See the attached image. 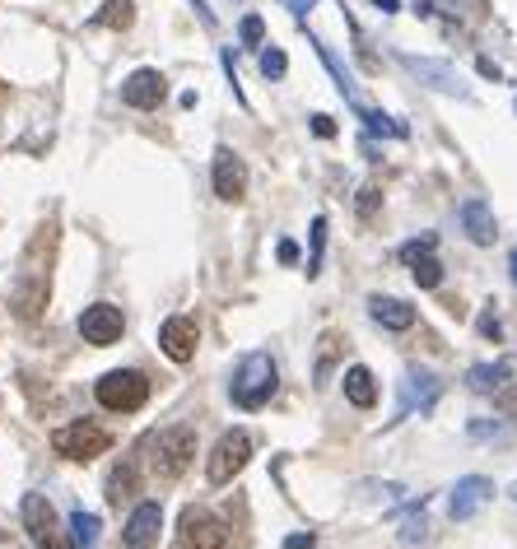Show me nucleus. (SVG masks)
I'll use <instances>...</instances> for the list:
<instances>
[{
    "label": "nucleus",
    "mask_w": 517,
    "mask_h": 549,
    "mask_svg": "<svg viewBox=\"0 0 517 549\" xmlns=\"http://www.w3.org/2000/svg\"><path fill=\"white\" fill-rule=\"evenodd\" d=\"M275 391H280V368L266 349H252L243 363H238V373L229 382V396L238 410H261V405L271 401Z\"/></svg>",
    "instance_id": "f257e3e1"
},
{
    "label": "nucleus",
    "mask_w": 517,
    "mask_h": 549,
    "mask_svg": "<svg viewBox=\"0 0 517 549\" xmlns=\"http://www.w3.org/2000/svg\"><path fill=\"white\" fill-rule=\"evenodd\" d=\"M191 456H196V433L187 424H173V429H159L145 438V461L159 480H177V475H187Z\"/></svg>",
    "instance_id": "f03ea898"
},
{
    "label": "nucleus",
    "mask_w": 517,
    "mask_h": 549,
    "mask_svg": "<svg viewBox=\"0 0 517 549\" xmlns=\"http://www.w3.org/2000/svg\"><path fill=\"white\" fill-rule=\"evenodd\" d=\"M94 396L112 415H136L140 405L150 401V377L140 368H112V373H103L94 382Z\"/></svg>",
    "instance_id": "7ed1b4c3"
},
{
    "label": "nucleus",
    "mask_w": 517,
    "mask_h": 549,
    "mask_svg": "<svg viewBox=\"0 0 517 549\" xmlns=\"http://www.w3.org/2000/svg\"><path fill=\"white\" fill-rule=\"evenodd\" d=\"M108 447H112V433L103 424H94V419H75V424H61L52 433V452L66 456V461H94Z\"/></svg>",
    "instance_id": "20e7f679"
},
{
    "label": "nucleus",
    "mask_w": 517,
    "mask_h": 549,
    "mask_svg": "<svg viewBox=\"0 0 517 549\" xmlns=\"http://www.w3.org/2000/svg\"><path fill=\"white\" fill-rule=\"evenodd\" d=\"M173 549H229V522H219L215 512L205 508H187L173 536Z\"/></svg>",
    "instance_id": "39448f33"
},
{
    "label": "nucleus",
    "mask_w": 517,
    "mask_h": 549,
    "mask_svg": "<svg viewBox=\"0 0 517 549\" xmlns=\"http://www.w3.org/2000/svg\"><path fill=\"white\" fill-rule=\"evenodd\" d=\"M247 461H252V438H247L243 429H229L224 433V438L215 442V452H210V461H205V480L215 484H229L233 475H238V470L247 466Z\"/></svg>",
    "instance_id": "423d86ee"
},
{
    "label": "nucleus",
    "mask_w": 517,
    "mask_h": 549,
    "mask_svg": "<svg viewBox=\"0 0 517 549\" xmlns=\"http://www.w3.org/2000/svg\"><path fill=\"white\" fill-rule=\"evenodd\" d=\"M24 526L38 549H80L56 526V512H52V503H47V494H24Z\"/></svg>",
    "instance_id": "0eeeda50"
},
{
    "label": "nucleus",
    "mask_w": 517,
    "mask_h": 549,
    "mask_svg": "<svg viewBox=\"0 0 517 549\" xmlns=\"http://www.w3.org/2000/svg\"><path fill=\"white\" fill-rule=\"evenodd\" d=\"M434 401H438V377L429 373V368H410V373L401 377V405H396V415L387 419V424H401V419H410L415 410L429 415Z\"/></svg>",
    "instance_id": "6e6552de"
},
{
    "label": "nucleus",
    "mask_w": 517,
    "mask_h": 549,
    "mask_svg": "<svg viewBox=\"0 0 517 549\" xmlns=\"http://www.w3.org/2000/svg\"><path fill=\"white\" fill-rule=\"evenodd\" d=\"M126 331V317L117 303H94V308H84L80 312V335L89 340V345H117Z\"/></svg>",
    "instance_id": "1a4fd4ad"
},
{
    "label": "nucleus",
    "mask_w": 517,
    "mask_h": 549,
    "mask_svg": "<svg viewBox=\"0 0 517 549\" xmlns=\"http://www.w3.org/2000/svg\"><path fill=\"white\" fill-rule=\"evenodd\" d=\"M401 66L415 75L420 84H429V89H438V94H466L462 75H457V66H448V61H434V56H415V52H401Z\"/></svg>",
    "instance_id": "9d476101"
},
{
    "label": "nucleus",
    "mask_w": 517,
    "mask_h": 549,
    "mask_svg": "<svg viewBox=\"0 0 517 549\" xmlns=\"http://www.w3.org/2000/svg\"><path fill=\"white\" fill-rule=\"evenodd\" d=\"M490 498H494V480H485V475H462V480L452 484V498H448L452 522H471Z\"/></svg>",
    "instance_id": "9b49d317"
},
{
    "label": "nucleus",
    "mask_w": 517,
    "mask_h": 549,
    "mask_svg": "<svg viewBox=\"0 0 517 549\" xmlns=\"http://www.w3.org/2000/svg\"><path fill=\"white\" fill-rule=\"evenodd\" d=\"M215 196L229 205H238L247 196V163L238 159L229 145L215 149Z\"/></svg>",
    "instance_id": "f8f14e48"
},
{
    "label": "nucleus",
    "mask_w": 517,
    "mask_h": 549,
    "mask_svg": "<svg viewBox=\"0 0 517 549\" xmlns=\"http://www.w3.org/2000/svg\"><path fill=\"white\" fill-rule=\"evenodd\" d=\"M159 531H164V503L145 498V503H136L131 522H126L122 545H126V549H150L154 540H159Z\"/></svg>",
    "instance_id": "ddd939ff"
},
{
    "label": "nucleus",
    "mask_w": 517,
    "mask_h": 549,
    "mask_svg": "<svg viewBox=\"0 0 517 549\" xmlns=\"http://www.w3.org/2000/svg\"><path fill=\"white\" fill-rule=\"evenodd\" d=\"M164 94H168V80L159 75V70H150V66L136 70V75H126V84H122V103H126V108H140V112L159 108Z\"/></svg>",
    "instance_id": "4468645a"
},
{
    "label": "nucleus",
    "mask_w": 517,
    "mask_h": 549,
    "mask_svg": "<svg viewBox=\"0 0 517 549\" xmlns=\"http://www.w3.org/2000/svg\"><path fill=\"white\" fill-rule=\"evenodd\" d=\"M196 345H201V331H196L191 317H168V322L159 326V349H164L173 363H191L196 359Z\"/></svg>",
    "instance_id": "2eb2a0df"
},
{
    "label": "nucleus",
    "mask_w": 517,
    "mask_h": 549,
    "mask_svg": "<svg viewBox=\"0 0 517 549\" xmlns=\"http://www.w3.org/2000/svg\"><path fill=\"white\" fill-rule=\"evenodd\" d=\"M457 219H462L466 238L476 242V247H490L494 238H499V224H494V210L480 196H471V201H462V210H457Z\"/></svg>",
    "instance_id": "dca6fc26"
},
{
    "label": "nucleus",
    "mask_w": 517,
    "mask_h": 549,
    "mask_svg": "<svg viewBox=\"0 0 517 549\" xmlns=\"http://www.w3.org/2000/svg\"><path fill=\"white\" fill-rule=\"evenodd\" d=\"M508 377H513V363H508V359L476 363V368L466 373V387L476 391V396H494V391H504V387H508Z\"/></svg>",
    "instance_id": "f3484780"
},
{
    "label": "nucleus",
    "mask_w": 517,
    "mask_h": 549,
    "mask_svg": "<svg viewBox=\"0 0 517 549\" xmlns=\"http://www.w3.org/2000/svg\"><path fill=\"white\" fill-rule=\"evenodd\" d=\"M368 312H373V322L387 326V331H410L415 326V308L401 303V298H368Z\"/></svg>",
    "instance_id": "a211bd4d"
},
{
    "label": "nucleus",
    "mask_w": 517,
    "mask_h": 549,
    "mask_svg": "<svg viewBox=\"0 0 517 549\" xmlns=\"http://www.w3.org/2000/svg\"><path fill=\"white\" fill-rule=\"evenodd\" d=\"M345 401H350L354 410H373V405H378V382H373V373H368L364 363L345 368Z\"/></svg>",
    "instance_id": "6ab92c4d"
},
{
    "label": "nucleus",
    "mask_w": 517,
    "mask_h": 549,
    "mask_svg": "<svg viewBox=\"0 0 517 549\" xmlns=\"http://www.w3.org/2000/svg\"><path fill=\"white\" fill-rule=\"evenodd\" d=\"M136 484H140L136 461H122V466H117V470L108 475V503H112V508L131 503V498H136Z\"/></svg>",
    "instance_id": "aec40b11"
},
{
    "label": "nucleus",
    "mask_w": 517,
    "mask_h": 549,
    "mask_svg": "<svg viewBox=\"0 0 517 549\" xmlns=\"http://www.w3.org/2000/svg\"><path fill=\"white\" fill-rule=\"evenodd\" d=\"M350 108H354V117L364 121V126H368V131H373V135H396V140H406V135H410V126H406V121L387 117V112H378V108H364L359 98H354Z\"/></svg>",
    "instance_id": "412c9836"
},
{
    "label": "nucleus",
    "mask_w": 517,
    "mask_h": 549,
    "mask_svg": "<svg viewBox=\"0 0 517 549\" xmlns=\"http://www.w3.org/2000/svg\"><path fill=\"white\" fill-rule=\"evenodd\" d=\"M424 508H429V498L420 494V503H415V508L401 517V531H396V540H401V545H424V540H429V517H424Z\"/></svg>",
    "instance_id": "4be33fe9"
},
{
    "label": "nucleus",
    "mask_w": 517,
    "mask_h": 549,
    "mask_svg": "<svg viewBox=\"0 0 517 549\" xmlns=\"http://www.w3.org/2000/svg\"><path fill=\"white\" fill-rule=\"evenodd\" d=\"M336 359H341V335L327 331L322 340H317V363H313V382H317V387H327V382H331Z\"/></svg>",
    "instance_id": "5701e85b"
},
{
    "label": "nucleus",
    "mask_w": 517,
    "mask_h": 549,
    "mask_svg": "<svg viewBox=\"0 0 517 549\" xmlns=\"http://www.w3.org/2000/svg\"><path fill=\"white\" fill-rule=\"evenodd\" d=\"M98 531H103V526H98L94 512H84V508L70 512V540H75L80 549H94L98 545Z\"/></svg>",
    "instance_id": "b1692460"
},
{
    "label": "nucleus",
    "mask_w": 517,
    "mask_h": 549,
    "mask_svg": "<svg viewBox=\"0 0 517 549\" xmlns=\"http://www.w3.org/2000/svg\"><path fill=\"white\" fill-rule=\"evenodd\" d=\"M410 266V280L420 284V289H438L443 284V266L434 261V252H420L415 261H406Z\"/></svg>",
    "instance_id": "393cba45"
},
{
    "label": "nucleus",
    "mask_w": 517,
    "mask_h": 549,
    "mask_svg": "<svg viewBox=\"0 0 517 549\" xmlns=\"http://www.w3.org/2000/svg\"><path fill=\"white\" fill-rule=\"evenodd\" d=\"M313 47H317V56H322V66L331 70V80H336V89H341V94L354 103V84H350V75H345V66H341V61H336V56H331V47H322V42H317V38H313Z\"/></svg>",
    "instance_id": "a878e982"
},
{
    "label": "nucleus",
    "mask_w": 517,
    "mask_h": 549,
    "mask_svg": "<svg viewBox=\"0 0 517 549\" xmlns=\"http://www.w3.org/2000/svg\"><path fill=\"white\" fill-rule=\"evenodd\" d=\"M94 24L103 28H131V0H108L103 14H94Z\"/></svg>",
    "instance_id": "bb28decb"
},
{
    "label": "nucleus",
    "mask_w": 517,
    "mask_h": 549,
    "mask_svg": "<svg viewBox=\"0 0 517 549\" xmlns=\"http://www.w3.org/2000/svg\"><path fill=\"white\" fill-rule=\"evenodd\" d=\"M466 433H471L476 442H504L508 438V424H504V419H471V424H466Z\"/></svg>",
    "instance_id": "cd10ccee"
},
{
    "label": "nucleus",
    "mask_w": 517,
    "mask_h": 549,
    "mask_svg": "<svg viewBox=\"0 0 517 549\" xmlns=\"http://www.w3.org/2000/svg\"><path fill=\"white\" fill-rule=\"evenodd\" d=\"M285 70H289V56L280 52V47L261 52V75H266V80H285Z\"/></svg>",
    "instance_id": "c85d7f7f"
},
{
    "label": "nucleus",
    "mask_w": 517,
    "mask_h": 549,
    "mask_svg": "<svg viewBox=\"0 0 517 549\" xmlns=\"http://www.w3.org/2000/svg\"><path fill=\"white\" fill-rule=\"evenodd\" d=\"M238 38H243V47H261V42H266V24H261V14H247L243 24H238Z\"/></svg>",
    "instance_id": "c756f323"
},
{
    "label": "nucleus",
    "mask_w": 517,
    "mask_h": 549,
    "mask_svg": "<svg viewBox=\"0 0 517 549\" xmlns=\"http://www.w3.org/2000/svg\"><path fill=\"white\" fill-rule=\"evenodd\" d=\"M322 247H327V219L317 215L313 219V261H308V275H317V270H322Z\"/></svg>",
    "instance_id": "7c9ffc66"
},
{
    "label": "nucleus",
    "mask_w": 517,
    "mask_h": 549,
    "mask_svg": "<svg viewBox=\"0 0 517 549\" xmlns=\"http://www.w3.org/2000/svg\"><path fill=\"white\" fill-rule=\"evenodd\" d=\"M476 331H480V340H499V335H504V326H499V317H494V303H490L485 312H480Z\"/></svg>",
    "instance_id": "2f4dec72"
},
{
    "label": "nucleus",
    "mask_w": 517,
    "mask_h": 549,
    "mask_svg": "<svg viewBox=\"0 0 517 549\" xmlns=\"http://www.w3.org/2000/svg\"><path fill=\"white\" fill-rule=\"evenodd\" d=\"M434 233H424V238H415V242H406V247H401V261H415V256L420 252H434Z\"/></svg>",
    "instance_id": "473e14b6"
},
{
    "label": "nucleus",
    "mask_w": 517,
    "mask_h": 549,
    "mask_svg": "<svg viewBox=\"0 0 517 549\" xmlns=\"http://www.w3.org/2000/svg\"><path fill=\"white\" fill-rule=\"evenodd\" d=\"M313 545H317L313 531H294V536L285 540V549H313Z\"/></svg>",
    "instance_id": "72a5a7b5"
},
{
    "label": "nucleus",
    "mask_w": 517,
    "mask_h": 549,
    "mask_svg": "<svg viewBox=\"0 0 517 549\" xmlns=\"http://www.w3.org/2000/svg\"><path fill=\"white\" fill-rule=\"evenodd\" d=\"M373 205H378V187H364V191H359V215H373Z\"/></svg>",
    "instance_id": "f704fd0d"
},
{
    "label": "nucleus",
    "mask_w": 517,
    "mask_h": 549,
    "mask_svg": "<svg viewBox=\"0 0 517 549\" xmlns=\"http://www.w3.org/2000/svg\"><path fill=\"white\" fill-rule=\"evenodd\" d=\"M313 131L322 135V140H331V135H336V121H331V117H322V112H317V117H313Z\"/></svg>",
    "instance_id": "c9c22d12"
},
{
    "label": "nucleus",
    "mask_w": 517,
    "mask_h": 549,
    "mask_svg": "<svg viewBox=\"0 0 517 549\" xmlns=\"http://www.w3.org/2000/svg\"><path fill=\"white\" fill-rule=\"evenodd\" d=\"M275 256H280V261H285V266H294V261H299V247H294V242H280V252H275Z\"/></svg>",
    "instance_id": "e433bc0d"
},
{
    "label": "nucleus",
    "mask_w": 517,
    "mask_h": 549,
    "mask_svg": "<svg viewBox=\"0 0 517 549\" xmlns=\"http://www.w3.org/2000/svg\"><path fill=\"white\" fill-rule=\"evenodd\" d=\"M285 5H289V10H294V14H299V19H303V14H308V10H313V5H317V0H285Z\"/></svg>",
    "instance_id": "4c0bfd02"
},
{
    "label": "nucleus",
    "mask_w": 517,
    "mask_h": 549,
    "mask_svg": "<svg viewBox=\"0 0 517 549\" xmlns=\"http://www.w3.org/2000/svg\"><path fill=\"white\" fill-rule=\"evenodd\" d=\"M373 5H378L382 14H396V10H401V5H396V0H373Z\"/></svg>",
    "instance_id": "58836bf2"
},
{
    "label": "nucleus",
    "mask_w": 517,
    "mask_h": 549,
    "mask_svg": "<svg viewBox=\"0 0 517 549\" xmlns=\"http://www.w3.org/2000/svg\"><path fill=\"white\" fill-rule=\"evenodd\" d=\"M508 270H513V284H517V247H513V256H508Z\"/></svg>",
    "instance_id": "ea45409f"
},
{
    "label": "nucleus",
    "mask_w": 517,
    "mask_h": 549,
    "mask_svg": "<svg viewBox=\"0 0 517 549\" xmlns=\"http://www.w3.org/2000/svg\"><path fill=\"white\" fill-rule=\"evenodd\" d=\"M508 498H513V503H517V484H513V489H508Z\"/></svg>",
    "instance_id": "a19ab883"
}]
</instances>
